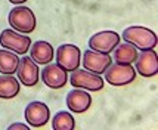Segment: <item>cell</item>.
I'll return each instance as SVG.
<instances>
[{
  "mask_svg": "<svg viewBox=\"0 0 158 130\" xmlns=\"http://www.w3.org/2000/svg\"><path fill=\"white\" fill-rule=\"evenodd\" d=\"M123 40L133 44L140 50L152 49L157 46V36L154 31L143 27H129L123 31Z\"/></svg>",
  "mask_w": 158,
  "mask_h": 130,
  "instance_id": "1",
  "label": "cell"
},
{
  "mask_svg": "<svg viewBox=\"0 0 158 130\" xmlns=\"http://www.w3.org/2000/svg\"><path fill=\"white\" fill-rule=\"evenodd\" d=\"M9 24L15 31L30 34L35 30V16L31 9H28L25 6H18L10 10Z\"/></svg>",
  "mask_w": 158,
  "mask_h": 130,
  "instance_id": "2",
  "label": "cell"
},
{
  "mask_svg": "<svg viewBox=\"0 0 158 130\" xmlns=\"http://www.w3.org/2000/svg\"><path fill=\"white\" fill-rule=\"evenodd\" d=\"M105 78L112 86H126L135 82L136 71L131 64H111L105 69Z\"/></svg>",
  "mask_w": 158,
  "mask_h": 130,
  "instance_id": "3",
  "label": "cell"
},
{
  "mask_svg": "<svg viewBox=\"0 0 158 130\" xmlns=\"http://www.w3.org/2000/svg\"><path fill=\"white\" fill-rule=\"evenodd\" d=\"M0 44L3 48L15 52L16 55H24L27 53L30 46H31V39L28 36H22L14 30H5L0 34Z\"/></svg>",
  "mask_w": 158,
  "mask_h": 130,
  "instance_id": "4",
  "label": "cell"
},
{
  "mask_svg": "<svg viewBox=\"0 0 158 130\" xmlns=\"http://www.w3.org/2000/svg\"><path fill=\"white\" fill-rule=\"evenodd\" d=\"M71 84L74 87H80V89H86L90 92H98L103 87V80L99 74L90 73L87 69H78L73 71V74L69 77Z\"/></svg>",
  "mask_w": 158,
  "mask_h": 130,
  "instance_id": "5",
  "label": "cell"
},
{
  "mask_svg": "<svg viewBox=\"0 0 158 130\" xmlns=\"http://www.w3.org/2000/svg\"><path fill=\"white\" fill-rule=\"evenodd\" d=\"M120 39L121 36H118L115 31H101L90 37L89 48L95 52L110 53L111 50H114L120 44Z\"/></svg>",
  "mask_w": 158,
  "mask_h": 130,
  "instance_id": "6",
  "label": "cell"
},
{
  "mask_svg": "<svg viewBox=\"0 0 158 130\" xmlns=\"http://www.w3.org/2000/svg\"><path fill=\"white\" fill-rule=\"evenodd\" d=\"M56 61L65 71H76L80 67V49L74 44H62L58 48Z\"/></svg>",
  "mask_w": 158,
  "mask_h": 130,
  "instance_id": "7",
  "label": "cell"
},
{
  "mask_svg": "<svg viewBox=\"0 0 158 130\" xmlns=\"http://www.w3.org/2000/svg\"><path fill=\"white\" fill-rule=\"evenodd\" d=\"M111 56L108 53H101V52H95V50H86L84 52V58H83V65L84 68L95 73V74H102L105 69L111 65Z\"/></svg>",
  "mask_w": 158,
  "mask_h": 130,
  "instance_id": "8",
  "label": "cell"
},
{
  "mask_svg": "<svg viewBox=\"0 0 158 130\" xmlns=\"http://www.w3.org/2000/svg\"><path fill=\"white\" fill-rule=\"evenodd\" d=\"M41 80L50 89H61L67 84L68 75H67V71L58 64H50V65H46L41 71Z\"/></svg>",
  "mask_w": 158,
  "mask_h": 130,
  "instance_id": "9",
  "label": "cell"
},
{
  "mask_svg": "<svg viewBox=\"0 0 158 130\" xmlns=\"http://www.w3.org/2000/svg\"><path fill=\"white\" fill-rule=\"evenodd\" d=\"M135 62H136V71L143 77H152L158 73V56L154 49L142 50Z\"/></svg>",
  "mask_w": 158,
  "mask_h": 130,
  "instance_id": "10",
  "label": "cell"
},
{
  "mask_svg": "<svg viewBox=\"0 0 158 130\" xmlns=\"http://www.w3.org/2000/svg\"><path fill=\"white\" fill-rule=\"evenodd\" d=\"M50 118V111L46 107V103L43 102H31L28 103L25 108V120H27L28 126L31 127H41L49 121Z\"/></svg>",
  "mask_w": 158,
  "mask_h": 130,
  "instance_id": "11",
  "label": "cell"
},
{
  "mask_svg": "<svg viewBox=\"0 0 158 130\" xmlns=\"http://www.w3.org/2000/svg\"><path fill=\"white\" fill-rule=\"evenodd\" d=\"M18 78L22 84H25L28 87H33L39 82V68L31 58H21L19 65H18Z\"/></svg>",
  "mask_w": 158,
  "mask_h": 130,
  "instance_id": "12",
  "label": "cell"
},
{
  "mask_svg": "<svg viewBox=\"0 0 158 130\" xmlns=\"http://www.w3.org/2000/svg\"><path fill=\"white\" fill-rule=\"evenodd\" d=\"M90 103H92V96L87 92L74 89L68 92L67 95V105L76 114H81L84 111H87L90 108Z\"/></svg>",
  "mask_w": 158,
  "mask_h": 130,
  "instance_id": "13",
  "label": "cell"
},
{
  "mask_svg": "<svg viewBox=\"0 0 158 130\" xmlns=\"http://www.w3.org/2000/svg\"><path fill=\"white\" fill-rule=\"evenodd\" d=\"M30 55L35 64L46 65L53 59V48L48 41H35L33 46H30Z\"/></svg>",
  "mask_w": 158,
  "mask_h": 130,
  "instance_id": "14",
  "label": "cell"
},
{
  "mask_svg": "<svg viewBox=\"0 0 158 130\" xmlns=\"http://www.w3.org/2000/svg\"><path fill=\"white\" fill-rule=\"evenodd\" d=\"M19 59L15 52H7V50H0V73L2 74H9L12 75L16 73L18 65H19Z\"/></svg>",
  "mask_w": 158,
  "mask_h": 130,
  "instance_id": "15",
  "label": "cell"
},
{
  "mask_svg": "<svg viewBox=\"0 0 158 130\" xmlns=\"http://www.w3.org/2000/svg\"><path fill=\"white\" fill-rule=\"evenodd\" d=\"M19 93V82L9 74H3L0 77V98L10 99Z\"/></svg>",
  "mask_w": 158,
  "mask_h": 130,
  "instance_id": "16",
  "label": "cell"
},
{
  "mask_svg": "<svg viewBox=\"0 0 158 130\" xmlns=\"http://www.w3.org/2000/svg\"><path fill=\"white\" fill-rule=\"evenodd\" d=\"M138 58V50L130 43L120 44L114 49V61L117 64H133Z\"/></svg>",
  "mask_w": 158,
  "mask_h": 130,
  "instance_id": "17",
  "label": "cell"
},
{
  "mask_svg": "<svg viewBox=\"0 0 158 130\" xmlns=\"http://www.w3.org/2000/svg\"><path fill=\"white\" fill-rule=\"evenodd\" d=\"M52 127H53V130H73L76 127V121H74V118L69 112L61 111L53 117Z\"/></svg>",
  "mask_w": 158,
  "mask_h": 130,
  "instance_id": "18",
  "label": "cell"
},
{
  "mask_svg": "<svg viewBox=\"0 0 158 130\" xmlns=\"http://www.w3.org/2000/svg\"><path fill=\"white\" fill-rule=\"evenodd\" d=\"M14 129H21V130H28L27 124H22V123H15L9 126V130H14Z\"/></svg>",
  "mask_w": 158,
  "mask_h": 130,
  "instance_id": "19",
  "label": "cell"
},
{
  "mask_svg": "<svg viewBox=\"0 0 158 130\" xmlns=\"http://www.w3.org/2000/svg\"><path fill=\"white\" fill-rule=\"evenodd\" d=\"M10 3H14V5H21V3H24V2H27V0H9Z\"/></svg>",
  "mask_w": 158,
  "mask_h": 130,
  "instance_id": "20",
  "label": "cell"
}]
</instances>
